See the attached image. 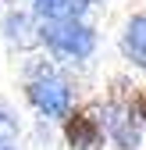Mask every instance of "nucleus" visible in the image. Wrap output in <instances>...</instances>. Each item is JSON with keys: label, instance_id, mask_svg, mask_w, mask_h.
Segmentation results:
<instances>
[{"label": "nucleus", "instance_id": "nucleus-1", "mask_svg": "<svg viewBox=\"0 0 146 150\" xmlns=\"http://www.w3.org/2000/svg\"><path fill=\"white\" fill-rule=\"evenodd\" d=\"M46 43L57 47L61 54H71V57H86L89 50H93V32H89L86 25H79L75 18H50V25L43 29Z\"/></svg>", "mask_w": 146, "mask_h": 150}, {"label": "nucleus", "instance_id": "nucleus-2", "mask_svg": "<svg viewBox=\"0 0 146 150\" xmlns=\"http://www.w3.org/2000/svg\"><path fill=\"white\" fill-rule=\"evenodd\" d=\"M64 139L75 146V150H100V143H103V125L96 118L82 115V111H75V115L64 118Z\"/></svg>", "mask_w": 146, "mask_h": 150}, {"label": "nucleus", "instance_id": "nucleus-3", "mask_svg": "<svg viewBox=\"0 0 146 150\" xmlns=\"http://www.w3.org/2000/svg\"><path fill=\"white\" fill-rule=\"evenodd\" d=\"M29 100L50 118H68V89L57 79H39L29 86Z\"/></svg>", "mask_w": 146, "mask_h": 150}, {"label": "nucleus", "instance_id": "nucleus-4", "mask_svg": "<svg viewBox=\"0 0 146 150\" xmlns=\"http://www.w3.org/2000/svg\"><path fill=\"white\" fill-rule=\"evenodd\" d=\"M107 132H111L114 136V143L118 146H125V150H132L135 143H139V132H135V118L128 115V107H125V111H114V107H107Z\"/></svg>", "mask_w": 146, "mask_h": 150}, {"label": "nucleus", "instance_id": "nucleus-5", "mask_svg": "<svg viewBox=\"0 0 146 150\" xmlns=\"http://www.w3.org/2000/svg\"><path fill=\"white\" fill-rule=\"evenodd\" d=\"M125 54L146 71V14L128 22V29H125Z\"/></svg>", "mask_w": 146, "mask_h": 150}, {"label": "nucleus", "instance_id": "nucleus-6", "mask_svg": "<svg viewBox=\"0 0 146 150\" xmlns=\"http://www.w3.org/2000/svg\"><path fill=\"white\" fill-rule=\"evenodd\" d=\"M89 0H43V11L50 18H79Z\"/></svg>", "mask_w": 146, "mask_h": 150}, {"label": "nucleus", "instance_id": "nucleus-7", "mask_svg": "<svg viewBox=\"0 0 146 150\" xmlns=\"http://www.w3.org/2000/svg\"><path fill=\"white\" fill-rule=\"evenodd\" d=\"M128 115L135 122H146V89H135L132 100H128Z\"/></svg>", "mask_w": 146, "mask_h": 150}, {"label": "nucleus", "instance_id": "nucleus-8", "mask_svg": "<svg viewBox=\"0 0 146 150\" xmlns=\"http://www.w3.org/2000/svg\"><path fill=\"white\" fill-rule=\"evenodd\" d=\"M4 129H7V125H4ZM4 129H0V132H4ZM0 150H18V146H14L11 139H0Z\"/></svg>", "mask_w": 146, "mask_h": 150}, {"label": "nucleus", "instance_id": "nucleus-9", "mask_svg": "<svg viewBox=\"0 0 146 150\" xmlns=\"http://www.w3.org/2000/svg\"><path fill=\"white\" fill-rule=\"evenodd\" d=\"M4 125H7V122H4V115H0V129H4Z\"/></svg>", "mask_w": 146, "mask_h": 150}]
</instances>
